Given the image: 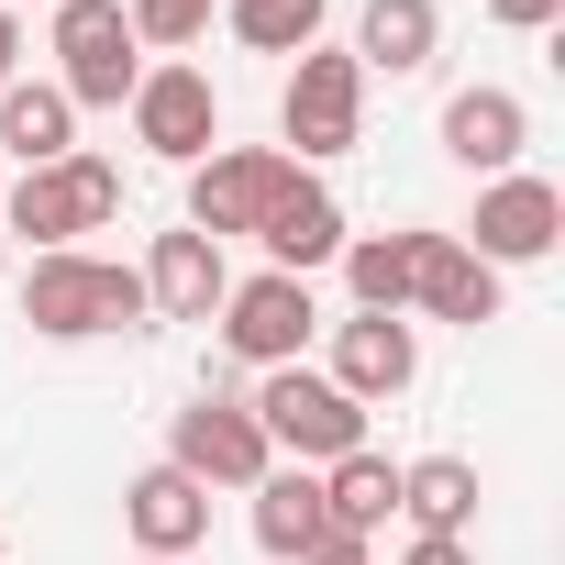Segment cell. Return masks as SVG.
<instances>
[{
	"label": "cell",
	"instance_id": "6da1fadb",
	"mask_svg": "<svg viewBox=\"0 0 565 565\" xmlns=\"http://www.w3.org/2000/svg\"><path fill=\"white\" fill-rule=\"evenodd\" d=\"M23 322H34L45 344L156 333V311H145V266H111V255H89V244H56V255H34V277H23Z\"/></svg>",
	"mask_w": 565,
	"mask_h": 565
},
{
	"label": "cell",
	"instance_id": "7a4b0ae2",
	"mask_svg": "<svg viewBox=\"0 0 565 565\" xmlns=\"http://www.w3.org/2000/svg\"><path fill=\"white\" fill-rule=\"evenodd\" d=\"M244 411H255V433H266V455H277V466H311V477H322L333 455H355V444H366V411H355L322 366H266Z\"/></svg>",
	"mask_w": 565,
	"mask_h": 565
},
{
	"label": "cell",
	"instance_id": "3957f363",
	"mask_svg": "<svg viewBox=\"0 0 565 565\" xmlns=\"http://www.w3.org/2000/svg\"><path fill=\"white\" fill-rule=\"evenodd\" d=\"M122 222V167L111 156H56V167H23V189L0 200V233H23L34 255H56V244H78V233H111Z\"/></svg>",
	"mask_w": 565,
	"mask_h": 565
},
{
	"label": "cell",
	"instance_id": "277c9868",
	"mask_svg": "<svg viewBox=\"0 0 565 565\" xmlns=\"http://www.w3.org/2000/svg\"><path fill=\"white\" fill-rule=\"evenodd\" d=\"M277 156L289 167H322V156H355L366 145V67L344 56V45H311L300 67H289V89H277Z\"/></svg>",
	"mask_w": 565,
	"mask_h": 565
},
{
	"label": "cell",
	"instance_id": "5b68a950",
	"mask_svg": "<svg viewBox=\"0 0 565 565\" xmlns=\"http://www.w3.org/2000/svg\"><path fill=\"white\" fill-rule=\"evenodd\" d=\"M211 322H222V355L266 377V366H311L322 300H311V277H277V266H266V277H233Z\"/></svg>",
	"mask_w": 565,
	"mask_h": 565
},
{
	"label": "cell",
	"instance_id": "8992f818",
	"mask_svg": "<svg viewBox=\"0 0 565 565\" xmlns=\"http://www.w3.org/2000/svg\"><path fill=\"white\" fill-rule=\"evenodd\" d=\"M145 78V45L122 23V0H56V89L67 111H122Z\"/></svg>",
	"mask_w": 565,
	"mask_h": 565
},
{
	"label": "cell",
	"instance_id": "52a82bcc",
	"mask_svg": "<svg viewBox=\"0 0 565 565\" xmlns=\"http://www.w3.org/2000/svg\"><path fill=\"white\" fill-rule=\"evenodd\" d=\"M122 111H134V145H145V156H167V167H200V156L222 145V89H211L189 56H156V67L134 78V100H122Z\"/></svg>",
	"mask_w": 565,
	"mask_h": 565
},
{
	"label": "cell",
	"instance_id": "ba28073f",
	"mask_svg": "<svg viewBox=\"0 0 565 565\" xmlns=\"http://www.w3.org/2000/svg\"><path fill=\"white\" fill-rule=\"evenodd\" d=\"M455 244H466L477 266H543V255L565 244V189L532 178V167H510V178L477 189V222H466Z\"/></svg>",
	"mask_w": 565,
	"mask_h": 565
},
{
	"label": "cell",
	"instance_id": "9c48e42d",
	"mask_svg": "<svg viewBox=\"0 0 565 565\" xmlns=\"http://www.w3.org/2000/svg\"><path fill=\"white\" fill-rule=\"evenodd\" d=\"M300 167L277 156V145H211L200 167H189V233H211V244H233V233H255L266 222V200L289 189Z\"/></svg>",
	"mask_w": 565,
	"mask_h": 565
},
{
	"label": "cell",
	"instance_id": "30bf717a",
	"mask_svg": "<svg viewBox=\"0 0 565 565\" xmlns=\"http://www.w3.org/2000/svg\"><path fill=\"white\" fill-rule=\"evenodd\" d=\"M355 411H388V399H411L422 388V322H399V311H355V322H333V366H322Z\"/></svg>",
	"mask_w": 565,
	"mask_h": 565
},
{
	"label": "cell",
	"instance_id": "8fae6325",
	"mask_svg": "<svg viewBox=\"0 0 565 565\" xmlns=\"http://www.w3.org/2000/svg\"><path fill=\"white\" fill-rule=\"evenodd\" d=\"M167 466L200 477V488H255L277 455H266V433H255L244 399H211V388H200V399L178 411V433H167Z\"/></svg>",
	"mask_w": 565,
	"mask_h": 565
},
{
	"label": "cell",
	"instance_id": "7c38bea8",
	"mask_svg": "<svg viewBox=\"0 0 565 565\" xmlns=\"http://www.w3.org/2000/svg\"><path fill=\"white\" fill-rule=\"evenodd\" d=\"M521 145H532V100H521V89H455V100H444V156H455L477 189L510 178Z\"/></svg>",
	"mask_w": 565,
	"mask_h": 565
},
{
	"label": "cell",
	"instance_id": "4fadbf2b",
	"mask_svg": "<svg viewBox=\"0 0 565 565\" xmlns=\"http://www.w3.org/2000/svg\"><path fill=\"white\" fill-rule=\"evenodd\" d=\"M255 244H266V266H277V277H311V266H333V255H344V200H333L322 178H289V189L266 200Z\"/></svg>",
	"mask_w": 565,
	"mask_h": 565
},
{
	"label": "cell",
	"instance_id": "5bb4252c",
	"mask_svg": "<svg viewBox=\"0 0 565 565\" xmlns=\"http://www.w3.org/2000/svg\"><path fill=\"white\" fill-rule=\"evenodd\" d=\"M222 289H233V266H222L211 233H189V222L156 233V255H145V311H156V322H211Z\"/></svg>",
	"mask_w": 565,
	"mask_h": 565
},
{
	"label": "cell",
	"instance_id": "9a60e30c",
	"mask_svg": "<svg viewBox=\"0 0 565 565\" xmlns=\"http://www.w3.org/2000/svg\"><path fill=\"white\" fill-rule=\"evenodd\" d=\"M122 532H134V554H200L211 543V488L178 477V466H145L122 488Z\"/></svg>",
	"mask_w": 565,
	"mask_h": 565
},
{
	"label": "cell",
	"instance_id": "2e32d148",
	"mask_svg": "<svg viewBox=\"0 0 565 565\" xmlns=\"http://www.w3.org/2000/svg\"><path fill=\"white\" fill-rule=\"evenodd\" d=\"M411 311H422V322H455V333L499 322V266H477L455 233H433V244H422V277H411Z\"/></svg>",
	"mask_w": 565,
	"mask_h": 565
},
{
	"label": "cell",
	"instance_id": "e0dca14e",
	"mask_svg": "<svg viewBox=\"0 0 565 565\" xmlns=\"http://www.w3.org/2000/svg\"><path fill=\"white\" fill-rule=\"evenodd\" d=\"M344 56H355L366 78H422V67L444 56V12H433V0H366Z\"/></svg>",
	"mask_w": 565,
	"mask_h": 565
},
{
	"label": "cell",
	"instance_id": "ac0fdd59",
	"mask_svg": "<svg viewBox=\"0 0 565 565\" xmlns=\"http://www.w3.org/2000/svg\"><path fill=\"white\" fill-rule=\"evenodd\" d=\"M422 244H433V222H399V233H344V289H355V311H399V322H411Z\"/></svg>",
	"mask_w": 565,
	"mask_h": 565
},
{
	"label": "cell",
	"instance_id": "d6986e66",
	"mask_svg": "<svg viewBox=\"0 0 565 565\" xmlns=\"http://www.w3.org/2000/svg\"><path fill=\"white\" fill-rule=\"evenodd\" d=\"M244 499H255V554H277V565H300V543H311V532L333 521V510H322V477H311V466H266V477H255Z\"/></svg>",
	"mask_w": 565,
	"mask_h": 565
},
{
	"label": "cell",
	"instance_id": "ffe728a7",
	"mask_svg": "<svg viewBox=\"0 0 565 565\" xmlns=\"http://www.w3.org/2000/svg\"><path fill=\"white\" fill-rule=\"evenodd\" d=\"M0 145H12L23 167L78 156V111H67V89H56V78H12V89H0Z\"/></svg>",
	"mask_w": 565,
	"mask_h": 565
},
{
	"label": "cell",
	"instance_id": "44dd1931",
	"mask_svg": "<svg viewBox=\"0 0 565 565\" xmlns=\"http://www.w3.org/2000/svg\"><path fill=\"white\" fill-rule=\"evenodd\" d=\"M399 521L411 532H477V466L466 455H422V466H399Z\"/></svg>",
	"mask_w": 565,
	"mask_h": 565
},
{
	"label": "cell",
	"instance_id": "7402d4cb",
	"mask_svg": "<svg viewBox=\"0 0 565 565\" xmlns=\"http://www.w3.org/2000/svg\"><path fill=\"white\" fill-rule=\"evenodd\" d=\"M333 23V0H222V34L244 56H311Z\"/></svg>",
	"mask_w": 565,
	"mask_h": 565
},
{
	"label": "cell",
	"instance_id": "603a6c76",
	"mask_svg": "<svg viewBox=\"0 0 565 565\" xmlns=\"http://www.w3.org/2000/svg\"><path fill=\"white\" fill-rule=\"evenodd\" d=\"M322 510H333V521H355V532H377V521L399 510V466H388L377 444L333 455V466H322Z\"/></svg>",
	"mask_w": 565,
	"mask_h": 565
},
{
	"label": "cell",
	"instance_id": "cb8c5ba5",
	"mask_svg": "<svg viewBox=\"0 0 565 565\" xmlns=\"http://www.w3.org/2000/svg\"><path fill=\"white\" fill-rule=\"evenodd\" d=\"M122 23H134V45H200L211 23H222V0H122Z\"/></svg>",
	"mask_w": 565,
	"mask_h": 565
},
{
	"label": "cell",
	"instance_id": "d4e9b609",
	"mask_svg": "<svg viewBox=\"0 0 565 565\" xmlns=\"http://www.w3.org/2000/svg\"><path fill=\"white\" fill-rule=\"evenodd\" d=\"M300 565H377V532H355V521H322V532L300 543Z\"/></svg>",
	"mask_w": 565,
	"mask_h": 565
},
{
	"label": "cell",
	"instance_id": "484cf974",
	"mask_svg": "<svg viewBox=\"0 0 565 565\" xmlns=\"http://www.w3.org/2000/svg\"><path fill=\"white\" fill-rule=\"evenodd\" d=\"M399 565H477V543H455V532H411Z\"/></svg>",
	"mask_w": 565,
	"mask_h": 565
},
{
	"label": "cell",
	"instance_id": "4316f807",
	"mask_svg": "<svg viewBox=\"0 0 565 565\" xmlns=\"http://www.w3.org/2000/svg\"><path fill=\"white\" fill-rule=\"evenodd\" d=\"M554 12H565V0H488V23H510V34H543Z\"/></svg>",
	"mask_w": 565,
	"mask_h": 565
},
{
	"label": "cell",
	"instance_id": "83f0119b",
	"mask_svg": "<svg viewBox=\"0 0 565 565\" xmlns=\"http://www.w3.org/2000/svg\"><path fill=\"white\" fill-rule=\"evenodd\" d=\"M12 78H23V12L0 0V89H12Z\"/></svg>",
	"mask_w": 565,
	"mask_h": 565
},
{
	"label": "cell",
	"instance_id": "f1b7e54d",
	"mask_svg": "<svg viewBox=\"0 0 565 565\" xmlns=\"http://www.w3.org/2000/svg\"><path fill=\"white\" fill-rule=\"evenodd\" d=\"M134 565H189V554H134Z\"/></svg>",
	"mask_w": 565,
	"mask_h": 565
},
{
	"label": "cell",
	"instance_id": "f546056e",
	"mask_svg": "<svg viewBox=\"0 0 565 565\" xmlns=\"http://www.w3.org/2000/svg\"><path fill=\"white\" fill-rule=\"evenodd\" d=\"M0 266H12V233H0Z\"/></svg>",
	"mask_w": 565,
	"mask_h": 565
},
{
	"label": "cell",
	"instance_id": "4dcf8cb0",
	"mask_svg": "<svg viewBox=\"0 0 565 565\" xmlns=\"http://www.w3.org/2000/svg\"><path fill=\"white\" fill-rule=\"evenodd\" d=\"M12 12H23V0H12ZM45 12H56V0H45Z\"/></svg>",
	"mask_w": 565,
	"mask_h": 565
},
{
	"label": "cell",
	"instance_id": "1f68e13d",
	"mask_svg": "<svg viewBox=\"0 0 565 565\" xmlns=\"http://www.w3.org/2000/svg\"><path fill=\"white\" fill-rule=\"evenodd\" d=\"M0 565H12V554H0Z\"/></svg>",
	"mask_w": 565,
	"mask_h": 565
}]
</instances>
